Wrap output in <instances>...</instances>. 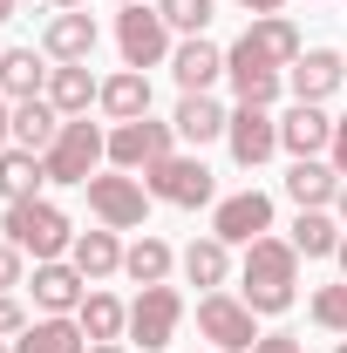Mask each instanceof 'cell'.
<instances>
[{"label":"cell","instance_id":"37","mask_svg":"<svg viewBox=\"0 0 347 353\" xmlns=\"http://www.w3.org/2000/svg\"><path fill=\"white\" fill-rule=\"evenodd\" d=\"M252 353H300V340H293V333H259Z\"/></svg>","mask_w":347,"mask_h":353},{"label":"cell","instance_id":"2","mask_svg":"<svg viewBox=\"0 0 347 353\" xmlns=\"http://www.w3.org/2000/svg\"><path fill=\"white\" fill-rule=\"evenodd\" d=\"M0 231H7V245H21L35 265L62 259V252L75 245V231H68V211H62V204H48V197H21V204H7Z\"/></svg>","mask_w":347,"mask_h":353},{"label":"cell","instance_id":"11","mask_svg":"<svg viewBox=\"0 0 347 353\" xmlns=\"http://www.w3.org/2000/svg\"><path fill=\"white\" fill-rule=\"evenodd\" d=\"M265 231H272V197L265 190H232V197L212 204V238H225V245H252Z\"/></svg>","mask_w":347,"mask_h":353},{"label":"cell","instance_id":"47","mask_svg":"<svg viewBox=\"0 0 347 353\" xmlns=\"http://www.w3.org/2000/svg\"><path fill=\"white\" fill-rule=\"evenodd\" d=\"M334 353H347V340H341V347H334Z\"/></svg>","mask_w":347,"mask_h":353},{"label":"cell","instance_id":"27","mask_svg":"<svg viewBox=\"0 0 347 353\" xmlns=\"http://www.w3.org/2000/svg\"><path fill=\"white\" fill-rule=\"evenodd\" d=\"M68 265L82 272L88 285L109 279V272H123V245H116V231H109V224H102V231H82V238L68 245Z\"/></svg>","mask_w":347,"mask_h":353},{"label":"cell","instance_id":"18","mask_svg":"<svg viewBox=\"0 0 347 353\" xmlns=\"http://www.w3.org/2000/svg\"><path fill=\"white\" fill-rule=\"evenodd\" d=\"M35 306L41 312H82V299H88V279L75 272V265H62V259H48V265H35Z\"/></svg>","mask_w":347,"mask_h":353},{"label":"cell","instance_id":"42","mask_svg":"<svg viewBox=\"0 0 347 353\" xmlns=\"http://www.w3.org/2000/svg\"><path fill=\"white\" fill-rule=\"evenodd\" d=\"M48 7H55V14H68V7H82V0H48Z\"/></svg>","mask_w":347,"mask_h":353},{"label":"cell","instance_id":"30","mask_svg":"<svg viewBox=\"0 0 347 353\" xmlns=\"http://www.w3.org/2000/svg\"><path fill=\"white\" fill-rule=\"evenodd\" d=\"M75 319H82L88 340H123V333H130V306H123L116 292H88Z\"/></svg>","mask_w":347,"mask_h":353},{"label":"cell","instance_id":"31","mask_svg":"<svg viewBox=\"0 0 347 353\" xmlns=\"http://www.w3.org/2000/svg\"><path fill=\"white\" fill-rule=\"evenodd\" d=\"M171 265H177V252L164 238H136L130 252H123V272H130L136 285H171Z\"/></svg>","mask_w":347,"mask_h":353},{"label":"cell","instance_id":"16","mask_svg":"<svg viewBox=\"0 0 347 353\" xmlns=\"http://www.w3.org/2000/svg\"><path fill=\"white\" fill-rule=\"evenodd\" d=\"M95 340L82 333V319L75 312H41V319H28V333L14 340V353H88Z\"/></svg>","mask_w":347,"mask_h":353},{"label":"cell","instance_id":"4","mask_svg":"<svg viewBox=\"0 0 347 353\" xmlns=\"http://www.w3.org/2000/svg\"><path fill=\"white\" fill-rule=\"evenodd\" d=\"M143 190L157 197V204H177V211H198V204H212L218 197V176L205 170V157L191 150V157H164V163H150L143 170Z\"/></svg>","mask_w":347,"mask_h":353},{"label":"cell","instance_id":"13","mask_svg":"<svg viewBox=\"0 0 347 353\" xmlns=\"http://www.w3.org/2000/svg\"><path fill=\"white\" fill-rule=\"evenodd\" d=\"M286 88H293V102H327L334 88H347V61L334 48H306L300 61L286 68Z\"/></svg>","mask_w":347,"mask_h":353},{"label":"cell","instance_id":"5","mask_svg":"<svg viewBox=\"0 0 347 353\" xmlns=\"http://www.w3.org/2000/svg\"><path fill=\"white\" fill-rule=\"evenodd\" d=\"M82 190H88V211L109 224V231H143V218H150V190H143V176H130V170H95Z\"/></svg>","mask_w":347,"mask_h":353},{"label":"cell","instance_id":"14","mask_svg":"<svg viewBox=\"0 0 347 353\" xmlns=\"http://www.w3.org/2000/svg\"><path fill=\"white\" fill-rule=\"evenodd\" d=\"M171 75L184 95H212V82L225 75V48L205 41V34H184V41L171 48Z\"/></svg>","mask_w":347,"mask_h":353},{"label":"cell","instance_id":"19","mask_svg":"<svg viewBox=\"0 0 347 353\" xmlns=\"http://www.w3.org/2000/svg\"><path fill=\"white\" fill-rule=\"evenodd\" d=\"M48 54H35V48H0V95L7 102H35V95H48Z\"/></svg>","mask_w":347,"mask_h":353},{"label":"cell","instance_id":"17","mask_svg":"<svg viewBox=\"0 0 347 353\" xmlns=\"http://www.w3.org/2000/svg\"><path fill=\"white\" fill-rule=\"evenodd\" d=\"M225 82H232L238 102L272 109V102H279V88H286V75H279V68H265V61H252V54H238V48H225Z\"/></svg>","mask_w":347,"mask_h":353},{"label":"cell","instance_id":"12","mask_svg":"<svg viewBox=\"0 0 347 353\" xmlns=\"http://www.w3.org/2000/svg\"><path fill=\"white\" fill-rule=\"evenodd\" d=\"M232 48H238V54H252V61H265V68H279V75L306 54V48H300V28H293L286 14H252V28H245Z\"/></svg>","mask_w":347,"mask_h":353},{"label":"cell","instance_id":"39","mask_svg":"<svg viewBox=\"0 0 347 353\" xmlns=\"http://www.w3.org/2000/svg\"><path fill=\"white\" fill-rule=\"evenodd\" d=\"M232 7H245V14H279L286 0H232Z\"/></svg>","mask_w":347,"mask_h":353},{"label":"cell","instance_id":"34","mask_svg":"<svg viewBox=\"0 0 347 353\" xmlns=\"http://www.w3.org/2000/svg\"><path fill=\"white\" fill-rule=\"evenodd\" d=\"M21 333H28V306L14 292H0V340H21Z\"/></svg>","mask_w":347,"mask_h":353},{"label":"cell","instance_id":"6","mask_svg":"<svg viewBox=\"0 0 347 353\" xmlns=\"http://www.w3.org/2000/svg\"><path fill=\"white\" fill-rule=\"evenodd\" d=\"M198 333L212 340V353H252L259 347V312L232 292H205L198 299Z\"/></svg>","mask_w":347,"mask_h":353},{"label":"cell","instance_id":"1","mask_svg":"<svg viewBox=\"0 0 347 353\" xmlns=\"http://www.w3.org/2000/svg\"><path fill=\"white\" fill-rule=\"evenodd\" d=\"M293 285H300V252L286 238H252L245 245V265H238V299L252 312H286L293 306Z\"/></svg>","mask_w":347,"mask_h":353},{"label":"cell","instance_id":"23","mask_svg":"<svg viewBox=\"0 0 347 353\" xmlns=\"http://www.w3.org/2000/svg\"><path fill=\"white\" fill-rule=\"evenodd\" d=\"M48 102H55L62 116H88V102H102V82L88 75V61H55V75H48Z\"/></svg>","mask_w":347,"mask_h":353},{"label":"cell","instance_id":"22","mask_svg":"<svg viewBox=\"0 0 347 353\" xmlns=\"http://www.w3.org/2000/svg\"><path fill=\"white\" fill-rule=\"evenodd\" d=\"M225 123H232V109H218L212 95H184V102H177V116H171L177 143H191V150L218 143V136H225Z\"/></svg>","mask_w":347,"mask_h":353},{"label":"cell","instance_id":"26","mask_svg":"<svg viewBox=\"0 0 347 353\" xmlns=\"http://www.w3.org/2000/svg\"><path fill=\"white\" fill-rule=\"evenodd\" d=\"M62 123H68V116H62L48 95H35V102H14V143H21V150H35V157H41L48 143L62 136Z\"/></svg>","mask_w":347,"mask_h":353},{"label":"cell","instance_id":"3","mask_svg":"<svg viewBox=\"0 0 347 353\" xmlns=\"http://www.w3.org/2000/svg\"><path fill=\"white\" fill-rule=\"evenodd\" d=\"M102 163H109V130H95L88 116H68V123H62V136L41 150L48 183H88Z\"/></svg>","mask_w":347,"mask_h":353},{"label":"cell","instance_id":"32","mask_svg":"<svg viewBox=\"0 0 347 353\" xmlns=\"http://www.w3.org/2000/svg\"><path fill=\"white\" fill-rule=\"evenodd\" d=\"M157 14L171 21V34H205L218 14V0H157Z\"/></svg>","mask_w":347,"mask_h":353},{"label":"cell","instance_id":"35","mask_svg":"<svg viewBox=\"0 0 347 353\" xmlns=\"http://www.w3.org/2000/svg\"><path fill=\"white\" fill-rule=\"evenodd\" d=\"M21 265H28V252L0 238V292H14V285H28V279H21Z\"/></svg>","mask_w":347,"mask_h":353},{"label":"cell","instance_id":"43","mask_svg":"<svg viewBox=\"0 0 347 353\" xmlns=\"http://www.w3.org/2000/svg\"><path fill=\"white\" fill-rule=\"evenodd\" d=\"M334 259H341V279H347V238H341V252H334Z\"/></svg>","mask_w":347,"mask_h":353},{"label":"cell","instance_id":"7","mask_svg":"<svg viewBox=\"0 0 347 353\" xmlns=\"http://www.w3.org/2000/svg\"><path fill=\"white\" fill-rule=\"evenodd\" d=\"M116 48H123V68H157V61H171V21L150 0H136L116 14Z\"/></svg>","mask_w":347,"mask_h":353},{"label":"cell","instance_id":"25","mask_svg":"<svg viewBox=\"0 0 347 353\" xmlns=\"http://www.w3.org/2000/svg\"><path fill=\"white\" fill-rule=\"evenodd\" d=\"M102 116H109V123H136V116H150V75H143V68L109 75V82H102Z\"/></svg>","mask_w":347,"mask_h":353},{"label":"cell","instance_id":"46","mask_svg":"<svg viewBox=\"0 0 347 353\" xmlns=\"http://www.w3.org/2000/svg\"><path fill=\"white\" fill-rule=\"evenodd\" d=\"M0 353H14V347H7V340H0Z\"/></svg>","mask_w":347,"mask_h":353},{"label":"cell","instance_id":"15","mask_svg":"<svg viewBox=\"0 0 347 353\" xmlns=\"http://www.w3.org/2000/svg\"><path fill=\"white\" fill-rule=\"evenodd\" d=\"M327 143H334V116L320 102H293L279 116V150H293V163L300 157H327Z\"/></svg>","mask_w":347,"mask_h":353},{"label":"cell","instance_id":"24","mask_svg":"<svg viewBox=\"0 0 347 353\" xmlns=\"http://www.w3.org/2000/svg\"><path fill=\"white\" fill-rule=\"evenodd\" d=\"M177 265H184V279H191V285L218 292V285L232 279V245H225V238H191V245L177 252Z\"/></svg>","mask_w":347,"mask_h":353},{"label":"cell","instance_id":"29","mask_svg":"<svg viewBox=\"0 0 347 353\" xmlns=\"http://www.w3.org/2000/svg\"><path fill=\"white\" fill-rule=\"evenodd\" d=\"M341 224L327 218V211H300V218H293V238H286V245H293V252H300V259H334V252H341Z\"/></svg>","mask_w":347,"mask_h":353},{"label":"cell","instance_id":"41","mask_svg":"<svg viewBox=\"0 0 347 353\" xmlns=\"http://www.w3.org/2000/svg\"><path fill=\"white\" fill-rule=\"evenodd\" d=\"M334 211H341V224H347V183H341V197H334Z\"/></svg>","mask_w":347,"mask_h":353},{"label":"cell","instance_id":"45","mask_svg":"<svg viewBox=\"0 0 347 353\" xmlns=\"http://www.w3.org/2000/svg\"><path fill=\"white\" fill-rule=\"evenodd\" d=\"M116 7H136V0H116Z\"/></svg>","mask_w":347,"mask_h":353},{"label":"cell","instance_id":"44","mask_svg":"<svg viewBox=\"0 0 347 353\" xmlns=\"http://www.w3.org/2000/svg\"><path fill=\"white\" fill-rule=\"evenodd\" d=\"M0 21H14V0H0Z\"/></svg>","mask_w":347,"mask_h":353},{"label":"cell","instance_id":"36","mask_svg":"<svg viewBox=\"0 0 347 353\" xmlns=\"http://www.w3.org/2000/svg\"><path fill=\"white\" fill-rule=\"evenodd\" d=\"M327 163L347 176V116H334V143H327Z\"/></svg>","mask_w":347,"mask_h":353},{"label":"cell","instance_id":"28","mask_svg":"<svg viewBox=\"0 0 347 353\" xmlns=\"http://www.w3.org/2000/svg\"><path fill=\"white\" fill-rule=\"evenodd\" d=\"M41 183H48V170H41V157H35V150H21V143H7V150H0V197H7V204L35 197Z\"/></svg>","mask_w":347,"mask_h":353},{"label":"cell","instance_id":"10","mask_svg":"<svg viewBox=\"0 0 347 353\" xmlns=\"http://www.w3.org/2000/svg\"><path fill=\"white\" fill-rule=\"evenodd\" d=\"M225 150H232L238 170H259L265 157L279 150V116H272V109H252V102H238L232 123H225Z\"/></svg>","mask_w":347,"mask_h":353},{"label":"cell","instance_id":"20","mask_svg":"<svg viewBox=\"0 0 347 353\" xmlns=\"http://www.w3.org/2000/svg\"><path fill=\"white\" fill-rule=\"evenodd\" d=\"M341 183H347V176L334 170V163H320V157H300V163L286 170V197H293L300 211H327V204L341 197Z\"/></svg>","mask_w":347,"mask_h":353},{"label":"cell","instance_id":"9","mask_svg":"<svg viewBox=\"0 0 347 353\" xmlns=\"http://www.w3.org/2000/svg\"><path fill=\"white\" fill-rule=\"evenodd\" d=\"M171 143H177L171 123H150V116H136V123H116V130H109V163L143 176L150 163H164V157H171Z\"/></svg>","mask_w":347,"mask_h":353},{"label":"cell","instance_id":"8","mask_svg":"<svg viewBox=\"0 0 347 353\" xmlns=\"http://www.w3.org/2000/svg\"><path fill=\"white\" fill-rule=\"evenodd\" d=\"M177 319H184V292L177 285H143L130 299V340L143 353H164L177 340Z\"/></svg>","mask_w":347,"mask_h":353},{"label":"cell","instance_id":"21","mask_svg":"<svg viewBox=\"0 0 347 353\" xmlns=\"http://www.w3.org/2000/svg\"><path fill=\"white\" fill-rule=\"evenodd\" d=\"M95 41H102V34H95V21H88L82 7H68V14H55V21H48L41 54H48V61H88Z\"/></svg>","mask_w":347,"mask_h":353},{"label":"cell","instance_id":"33","mask_svg":"<svg viewBox=\"0 0 347 353\" xmlns=\"http://www.w3.org/2000/svg\"><path fill=\"white\" fill-rule=\"evenodd\" d=\"M306 312H313V326H327V333H341V340H347V279H341V285H320Z\"/></svg>","mask_w":347,"mask_h":353},{"label":"cell","instance_id":"40","mask_svg":"<svg viewBox=\"0 0 347 353\" xmlns=\"http://www.w3.org/2000/svg\"><path fill=\"white\" fill-rule=\"evenodd\" d=\"M88 353H130V347H123V340H95Z\"/></svg>","mask_w":347,"mask_h":353},{"label":"cell","instance_id":"38","mask_svg":"<svg viewBox=\"0 0 347 353\" xmlns=\"http://www.w3.org/2000/svg\"><path fill=\"white\" fill-rule=\"evenodd\" d=\"M7 143H14V102L0 95V150H7Z\"/></svg>","mask_w":347,"mask_h":353}]
</instances>
